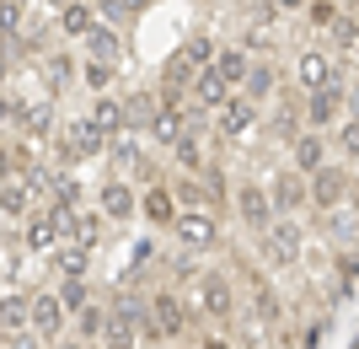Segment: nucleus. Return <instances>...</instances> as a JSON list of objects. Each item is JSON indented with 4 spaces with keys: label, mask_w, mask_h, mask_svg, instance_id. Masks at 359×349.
<instances>
[{
    "label": "nucleus",
    "mask_w": 359,
    "mask_h": 349,
    "mask_svg": "<svg viewBox=\"0 0 359 349\" xmlns=\"http://www.w3.org/2000/svg\"><path fill=\"white\" fill-rule=\"evenodd\" d=\"M107 129H97V119H81V124H65L60 135H54V156H60V167H81V162H97L107 156Z\"/></svg>",
    "instance_id": "f257e3e1"
},
{
    "label": "nucleus",
    "mask_w": 359,
    "mask_h": 349,
    "mask_svg": "<svg viewBox=\"0 0 359 349\" xmlns=\"http://www.w3.org/2000/svg\"><path fill=\"white\" fill-rule=\"evenodd\" d=\"M231 204H236V215H241V226H247V231H269V226H273V215H279V204H273V188H269V183H252V178H241V183H236Z\"/></svg>",
    "instance_id": "f03ea898"
},
{
    "label": "nucleus",
    "mask_w": 359,
    "mask_h": 349,
    "mask_svg": "<svg viewBox=\"0 0 359 349\" xmlns=\"http://www.w3.org/2000/svg\"><path fill=\"white\" fill-rule=\"evenodd\" d=\"M263 247H269V263H300L306 253V226L295 215H279L269 231H263Z\"/></svg>",
    "instance_id": "7ed1b4c3"
},
{
    "label": "nucleus",
    "mask_w": 359,
    "mask_h": 349,
    "mask_svg": "<svg viewBox=\"0 0 359 349\" xmlns=\"http://www.w3.org/2000/svg\"><path fill=\"white\" fill-rule=\"evenodd\" d=\"M344 103H348L344 81L311 86V91H306V124H311V129H338V119H344Z\"/></svg>",
    "instance_id": "20e7f679"
},
{
    "label": "nucleus",
    "mask_w": 359,
    "mask_h": 349,
    "mask_svg": "<svg viewBox=\"0 0 359 349\" xmlns=\"http://www.w3.org/2000/svg\"><path fill=\"white\" fill-rule=\"evenodd\" d=\"M140 194H145V188H135L123 172H113V178H102V188H97V204H102L107 220H135L140 215Z\"/></svg>",
    "instance_id": "39448f33"
},
{
    "label": "nucleus",
    "mask_w": 359,
    "mask_h": 349,
    "mask_svg": "<svg viewBox=\"0 0 359 349\" xmlns=\"http://www.w3.org/2000/svg\"><path fill=\"white\" fill-rule=\"evenodd\" d=\"M172 237H177L188 253H210V247L220 242V220H215V210H182Z\"/></svg>",
    "instance_id": "423d86ee"
},
{
    "label": "nucleus",
    "mask_w": 359,
    "mask_h": 349,
    "mask_svg": "<svg viewBox=\"0 0 359 349\" xmlns=\"http://www.w3.org/2000/svg\"><path fill=\"white\" fill-rule=\"evenodd\" d=\"M348 188H354V172H344V167H316L311 172V204H316V215H327V210H344V199H348Z\"/></svg>",
    "instance_id": "0eeeda50"
},
{
    "label": "nucleus",
    "mask_w": 359,
    "mask_h": 349,
    "mask_svg": "<svg viewBox=\"0 0 359 349\" xmlns=\"http://www.w3.org/2000/svg\"><path fill=\"white\" fill-rule=\"evenodd\" d=\"M198 312L204 317H215V322H225V317H236V285L225 279V274H198Z\"/></svg>",
    "instance_id": "6e6552de"
},
{
    "label": "nucleus",
    "mask_w": 359,
    "mask_h": 349,
    "mask_svg": "<svg viewBox=\"0 0 359 349\" xmlns=\"http://www.w3.org/2000/svg\"><path fill=\"white\" fill-rule=\"evenodd\" d=\"M269 188H273V204H279V215H300L306 204H311V172H300V167L273 172Z\"/></svg>",
    "instance_id": "1a4fd4ad"
},
{
    "label": "nucleus",
    "mask_w": 359,
    "mask_h": 349,
    "mask_svg": "<svg viewBox=\"0 0 359 349\" xmlns=\"http://www.w3.org/2000/svg\"><path fill=\"white\" fill-rule=\"evenodd\" d=\"M60 242H65V220L54 210H32L27 226H22V247L27 253H60Z\"/></svg>",
    "instance_id": "9d476101"
},
{
    "label": "nucleus",
    "mask_w": 359,
    "mask_h": 349,
    "mask_svg": "<svg viewBox=\"0 0 359 349\" xmlns=\"http://www.w3.org/2000/svg\"><path fill=\"white\" fill-rule=\"evenodd\" d=\"M140 215H145L150 226H177V215H182V199L172 194V183H145V194H140Z\"/></svg>",
    "instance_id": "9b49d317"
},
{
    "label": "nucleus",
    "mask_w": 359,
    "mask_h": 349,
    "mask_svg": "<svg viewBox=\"0 0 359 349\" xmlns=\"http://www.w3.org/2000/svg\"><path fill=\"white\" fill-rule=\"evenodd\" d=\"M150 317L161 322V334H166V338H182L188 328H194V312L182 306L177 290H156V296H150Z\"/></svg>",
    "instance_id": "f8f14e48"
},
{
    "label": "nucleus",
    "mask_w": 359,
    "mask_h": 349,
    "mask_svg": "<svg viewBox=\"0 0 359 349\" xmlns=\"http://www.w3.org/2000/svg\"><path fill=\"white\" fill-rule=\"evenodd\" d=\"M81 48H86V60H102V65L118 70V65H123V32H118V22H97V27L81 38Z\"/></svg>",
    "instance_id": "ddd939ff"
},
{
    "label": "nucleus",
    "mask_w": 359,
    "mask_h": 349,
    "mask_svg": "<svg viewBox=\"0 0 359 349\" xmlns=\"http://www.w3.org/2000/svg\"><path fill=\"white\" fill-rule=\"evenodd\" d=\"M65 317H70V306H65L60 290H38V296H32V328H38L43 338H60Z\"/></svg>",
    "instance_id": "4468645a"
},
{
    "label": "nucleus",
    "mask_w": 359,
    "mask_h": 349,
    "mask_svg": "<svg viewBox=\"0 0 359 349\" xmlns=\"http://www.w3.org/2000/svg\"><path fill=\"white\" fill-rule=\"evenodd\" d=\"M97 22H102V6H97V0H60V32L70 44H81Z\"/></svg>",
    "instance_id": "2eb2a0df"
},
{
    "label": "nucleus",
    "mask_w": 359,
    "mask_h": 349,
    "mask_svg": "<svg viewBox=\"0 0 359 349\" xmlns=\"http://www.w3.org/2000/svg\"><path fill=\"white\" fill-rule=\"evenodd\" d=\"M194 103L204 107V113H220V107L231 103V81H225L215 65H204V70L194 76Z\"/></svg>",
    "instance_id": "dca6fc26"
},
{
    "label": "nucleus",
    "mask_w": 359,
    "mask_h": 349,
    "mask_svg": "<svg viewBox=\"0 0 359 349\" xmlns=\"http://www.w3.org/2000/svg\"><path fill=\"white\" fill-rule=\"evenodd\" d=\"M295 76H300V86L311 91V86H327V81H344V70H338L322 48H306V54L295 60Z\"/></svg>",
    "instance_id": "f3484780"
},
{
    "label": "nucleus",
    "mask_w": 359,
    "mask_h": 349,
    "mask_svg": "<svg viewBox=\"0 0 359 349\" xmlns=\"http://www.w3.org/2000/svg\"><path fill=\"white\" fill-rule=\"evenodd\" d=\"M252 124H257V103H252V97H231V103L220 107V135L225 140L252 135Z\"/></svg>",
    "instance_id": "a211bd4d"
},
{
    "label": "nucleus",
    "mask_w": 359,
    "mask_h": 349,
    "mask_svg": "<svg viewBox=\"0 0 359 349\" xmlns=\"http://www.w3.org/2000/svg\"><path fill=\"white\" fill-rule=\"evenodd\" d=\"M91 119H97V129H107V135H129V107H123V97H113V91H97V97H91Z\"/></svg>",
    "instance_id": "6ab92c4d"
},
{
    "label": "nucleus",
    "mask_w": 359,
    "mask_h": 349,
    "mask_svg": "<svg viewBox=\"0 0 359 349\" xmlns=\"http://www.w3.org/2000/svg\"><path fill=\"white\" fill-rule=\"evenodd\" d=\"M38 76H43L48 91H65L75 81V60L65 54V48H48V54H38Z\"/></svg>",
    "instance_id": "aec40b11"
},
{
    "label": "nucleus",
    "mask_w": 359,
    "mask_h": 349,
    "mask_svg": "<svg viewBox=\"0 0 359 349\" xmlns=\"http://www.w3.org/2000/svg\"><path fill=\"white\" fill-rule=\"evenodd\" d=\"M290 162H295L300 172L327 167V145H322V129H306L300 140H290Z\"/></svg>",
    "instance_id": "412c9836"
},
{
    "label": "nucleus",
    "mask_w": 359,
    "mask_h": 349,
    "mask_svg": "<svg viewBox=\"0 0 359 349\" xmlns=\"http://www.w3.org/2000/svg\"><path fill=\"white\" fill-rule=\"evenodd\" d=\"M65 242H81V247L102 242V204H97V210H75L70 220H65Z\"/></svg>",
    "instance_id": "4be33fe9"
},
{
    "label": "nucleus",
    "mask_w": 359,
    "mask_h": 349,
    "mask_svg": "<svg viewBox=\"0 0 359 349\" xmlns=\"http://www.w3.org/2000/svg\"><path fill=\"white\" fill-rule=\"evenodd\" d=\"M215 70H220L231 86H247V76H252V54L241 44H220V54H215Z\"/></svg>",
    "instance_id": "5701e85b"
},
{
    "label": "nucleus",
    "mask_w": 359,
    "mask_h": 349,
    "mask_svg": "<svg viewBox=\"0 0 359 349\" xmlns=\"http://www.w3.org/2000/svg\"><path fill=\"white\" fill-rule=\"evenodd\" d=\"M198 129H204V119L194 113V124H188V135H182L177 145H172V162H177L182 172H204V167H210V162H204V145H198Z\"/></svg>",
    "instance_id": "b1692460"
},
{
    "label": "nucleus",
    "mask_w": 359,
    "mask_h": 349,
    "mask_svg": "<svg viewBox=\"0 0 359 349\" xmlns=\"http://www.w3.org/2000/svg\"><path fill=\"white\" fill-rule=\"evenodd\" d=\"M140 129H129V135H113L107 140V167H129V172H140L145 167V151H140Z\"/></svg>",
    "instance_id": "393cba45"
},
{
    "label": "nucleus",
    "mask_w": 359,
    "mask_h": 349,
    "mask_svg": "<svg viewBox=\"0 0 359 349\" xmlns=\"http://www.w3.org/2000/svg\"><path fill=\"white\" fill-rule=\"evenodd\" d=\"M75 334L86 338V344H102L107 334V301H86L81 312H75Z\"/></svg>",
    "instance_id": "a878e982"
},
{
    "label": "nucleus",
    "mask_w": 359,
    "mask_h": 349,
    "mask_svg": "<svg viewBox=\"0 0 359 349\" xmlns=\"http://www.w3.org/2000/svg\"><path fill=\"white\" fill-rule=\"evenodd\" d=\"M273 91H279V70H273V65H252V76H247V86H241V97H252V103L263 107Z\"/></svg>",
    "instance_id": "bb28decb"
},
{
    "label": "nucleus",
    "mask_w": 359,
    "mask_h": 349,
    "mask_svg": "<svg viewBox=\"0 0 359 349\" xmlns=\"http://www.w3.org/2000/svg\"><path fill=\"white\" fill-rule=\"evenodd\" d=\"M332 285H338V296H348V290L359 285V247L332 253Z\"/></svg>",
    "instance_id": "cd10ccee"
},
{
    "label": "nucleus",
    "mask_w": 359,
    "mask_h": 349,
    "mask_svg": "<svg viewBox=\"0 0 359 349\" xmlns=\"http://www.w3.org/2000/svg\"><path fill=\"white\" fill-rule=\"evenodd\" d=\"M86 253H91V247H81V242H60V253H54V269H60V279L86 274Z\"/></svg>",
    "instance_id": "c85d7f7f"
},
{
    "label": "nucleus",
    "mask_w": 359,
    "mask_h": 349,
    "mask_svg": "<svg viewBox=\"0 0 359 349\" xmlns=\"http://www.w3.org/2000/svg\"><path fill=\"white\" fill-rule=\"evenodd\" d=\"M198 178H204V188H210V210H225V204H231V188H225V167H220V162H210V167L198 172Z\"/></svg>",
    "instance_id": "c756f323"
},
{
    "label": "nucleus",
    "mask_w": 359,
    "mask_h": 349,
    "mask_svg": "<svg viewBox=\"0 0 359 349\" xmlns=\"http://www.w3.org/2000/svg\"><path fill=\"white\" fill-rule=\"evenodd\" d=\"M332 145H338V156L359 162V113H354V119H344L338 129H332Z\"/></svg>",
    "instance_id": "7c9ffc66"
},
{
    "label": "nucleus",
    "mask_w": 359,
    "mask_h": 349,
    "mask_svg": "<svg viewBox=\"0 0 359 349\" xmlns=\"http://www.w3.org/2000/svg\"><path fill=\"white\" fill-rule=\"evenodd\" d=\"M194 76H198V65L188 60V48H177V54L166 60V70H161V81H166V86H182V81H194Z\"/></svg>",
    "instance_id": "2f4dec72"
},
{
    "label": "nucleus",
    "mask_w": 359,
    "mask_h": 349,
    "mask_svg": "<svg viewBox=\"0 0 359 349\" xmlns=\"http://www.w3.org/2000/svg\"><path fill=\"white\" fill-rule=\"evenodd\" d=\"M60 296H65V306H70V317H75V312H81L86 301H97V296H91V285H86V274L65 279V285H60Z\"/></svg>",
    "instance_id": "473e14b6"
},
{
    "label": "nucleus",
    "mask_w": 359,
    "mask_h": 349,
    "mask_svg": "<svg viewBox=\"0 0 359 349\" xmlns=\"http://www.w3.org/2000/svg\"><path fill=\"white\" fill-rule=\"evenodd\" d=\"M306 16H311V27H322V32H332L338 27V0H311V6H306Z\"/></svg>",
    "instance_id": "72a5a7b5"
},
{
    "label": "nucleus",
    "mask_w": 359,
    "mask_h": 349,
    "mask_svg": "<svg viewBox=\"0 0 359 349\" xmlns=\"http://www.w3.org/2000/svg\"><path fill=\"white\" fill-rule=\"evenodd\" d=\"M182 48H188V60H194L198 70H204V65H215V54H220V44H215V38H204V32H194Z\"/></svg>",
    "instance_id": "f704fd0d"
},
{
    "label": "nucleus",
    "mask_w": 359,
    "mask_h": 349,
    "mask_svg": "<svg viewBox=\"0 0 359 349\" xmlns=\"http://www.w3.org/2000/svg\"><path fill=\"white\" fill-rule=\"evenodd\" d=\"M332 44L344 48V54H359V22H354V16H338V27H332Z\"/></svg>",
    "instance_id": "c9c22d12"
},
{
    "label": "nucleus",
    "mask_w": 359,
    "mask_h": 349,
    "mask_svg": "<svg viewBox=\"0 0 359 349\" xmlns=\"http://www.w3.org/2000/svg\"><path fill=\"white\" fill-rule=\"evenodd\" d=\"M81 76H86V86H91V91H107V86H113V65L86 60V70H81Z\"/></svg>",
    "instance_id": "e433bc0d"
},
{
    "label": "nucleus",
    "mask_w": 359,
    "mask_h": 349,
    "mask_svg": "<svg viewBox=\"0 0 359 349\" xmlns=\"http://www.w3.org/2000/svg\"><path fill=\"white\" fill-rule=\"evenodd\" d=\"M6 349H43V334H38V328H11V334H6Z\"/></svg>",
    "instance_id": "4c0bfd02"
},
{
    "label": "nucleus",
    "mask_w": 359,
    "mask_h": 349,
    "mask_svg": "<svg viewBox=\"0 0 359 349\" xmlns=\"http://www.w3.org/2000/svg\"><path fill=\"white\" fill-rule=\"evenodd\" d=\"M269 6H273V11H279V16H290V11H306L311 0H269Z\"/></svg>",
    "instance_id": "58836bf2"
},
{
    "label": "nucleus",
    "mask_w": 359,
    "mask_h": 349,
    "mask_svg": "<svg viewBox=\"0 0 359 349\" xmlns=\"http://www.w3.org/2000/svg\"><path fill=\"white\" fill-rule=\"evenodd\" d=\"M198 349H236V344H231L225 334H204V344H198Z\"/></svg>",
    "instance_id": "ea45409f"
},
{
    "label": "nucleus",
    "mask_w": 359,
    "mask_h": 349,
    "mask_svg": "<svg viewBox=\"0 0 359 349\" xmlns=\"http://www.w3.org/2000/svg\"><path fill=\"white\" fill-rule=\"evenodd\" d=\"M354 194H359V172H354Z\"/></svg>",
    "instance_id": "a19ab883"
},
{
    "label": "nucleus",
    "mask_w": 359,
    "mask_h": 349,
    "mask_svg": "<svg viewBox=\"0 0 359 349\" xmlns=\"http://www.w3.org/2000/svg\"><path fill=\"white\" fill-rule=\"evenodd\" d=\"M354 349H359V338H354Z\"/></svg>",
    "instance_id": "79ce46f5"
},
{
    "label": "nucleus",
    "mask_w": 359,
    "mask_h": 349,
    "mask_svg": "<svg viewBox=\"0 0 359 349\" xmlns=\"http://www.w3.org/2000/svg\"><path fill=\"white\" fill-rule=\"evenodd\" d=\"M172 349H182V344H172Z\"/></svg>",
    "instance_id": "37998d69"
}]
</instances>
